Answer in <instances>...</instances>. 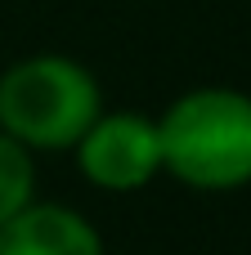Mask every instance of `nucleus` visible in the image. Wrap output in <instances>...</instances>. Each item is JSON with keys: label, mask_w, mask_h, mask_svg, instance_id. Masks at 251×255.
I'll list each match as a JSON object with an SVG mask.
<instances>
[{"label": "nucleus", "mask_w": 251, "mask_h": 255, "mask_svg": "<svg viewBox=\"0 0 251 255\" xmlns=\"http://www.w3.org/2000/svg\"><path fill=\"white\" fill-rule=\"evenodd\" d=\"M162 170L198 193L251 184V94L202 85L180 94L162 121Z\"/></svg>", "instance_id": "1"}, {"label": "nucleus", "mask_w": 251, "mask_h": 255, "mask_svg": "<svg viewBox=\"0 0 251 255\" xmlns=\"http://www.w3.org/2000/svg\"><path fill=\"white\" fill-rule=\"evenodd\" d=\"M103 112L94 72L67 54H31L0 76V130L31 152H63Z\"/></svg>", "instance_id": "2"}, {"label": "nucleus", "mask_w": 251, "mask_h": 255, "mask_svg": "<svg viewBox=\"0 0 251 255\" xmlns=\"http://www.w3.org/2000/svg\"><path fill=\"white\" fill-rule=\"evenodd\" d=\"M76 166L94 188L108 193H135L162 175V134L157 121L144 112L117 108L99 112L90 130L76 139Z\"/></svg>", "instance_id": "3"}, {"label": "nucleus", "mask_w": 251, "mask_h": 255, "mask_svg": "<svg viewBox=\"0 0 251 255\" xmlns=\"http://www.w3.org/2000/svg\"><path fill=\"white\" fill-rule=\"evenodd\" d=\"M0 255H108L99 229L58 202H27L0 224Z\"/></svg>", "instance_id": "4"}, {"label": "nucleus", "mask_w": 251, "mask_h": 255, "mask_svg": "<svg viewBox=\"0 0 251 255\" xmlns=\"http://www.w3.org/2000/svg\"><path fill=\"white\" fill-rule=\"evenodd\" d=\"M36 202V157L27 143L0 130V224Z\"/></svg>", "instance_id": "5"}]
</instances>
